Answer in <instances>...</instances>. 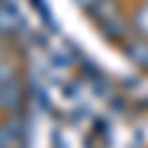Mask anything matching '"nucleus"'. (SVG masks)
Instances as JSON below:
<instances>
[{"label":"nucleus","mask_w":148,"mask_h":148,"mask_svg":"<svg viewBox=\"0 0 148 148\" xmlns=\"http://www.w3.org/2000/svg\"><path fill=\"white\" fill-rule=\"evenodd\" d=\"M24 139H27V130H24L21 113L0 119V148H24Z\"/></svg>","instance_id":"obj_1"},{"label":"nucleus","mask_w":148,"mask_h":148,"mask_svg":"<svg viewBox=\"0 0 148 148\" xmlns=\"http://www.w3.org/2000/svg\"><path fill=\"white\" fill-rule=\"evenodd\" d=\"M24 110V86L21 80L0 83V116H18Z\"/></svg>","instance_id":"obj_2"},{"label":"nucleus","mask_w":148,"mask_h":148,"mask_svg":"<svg viewBox=\"0 0 148 148\" xmlns=\"http://www.w3.org/2000/svg\"><path fill=\"white\" fill-rule=\"evenodd\" d=\"M121 47H125V53L130 56L133 65H139L148 71V36H127L125 42H121Z\"/></svg>","instance_id":"obj_3"},{"label":"nucleus","mask_w":148,"mask_h":148,"mask_svg":"<svg viewBox=\"0 0 148 148\" xmlns=\"http://www.w3.org/2000/svg\"><path fill=\"white\" fill-rule=\"evenodd\" d=\"M18 33V15H15V9L6 6V3H0V39H12V36Z\"/></svg>","instance_id":"obj_4"},{"label":"nucleus","mask_w":148,"mask_h":148,"mask_svg":"<svg viewBox=\"0 0 148 148\" xmlns=\"http://www.w3.org/2000/svg\"><path fill=\"white\" fill-rule=\"evenodd\" d=\"M130 24H133V33H139V36H148V3H142L136 12H133Z\"/></svg>","instance_id":"obj_5"},{"label":"nucleus","mask_w":148,"mask_h":148,"mask_svg":"<svg viewBox=\"0 0 148 148\" xmlns=\"http://www.w3.org/2000/svg\"><path fill=\"white\" fill-rule=\"evenodd\" d=\"M0 3H3V0H0Z\"/></svg>","instance_id":"obj_6"}]
</instances>
